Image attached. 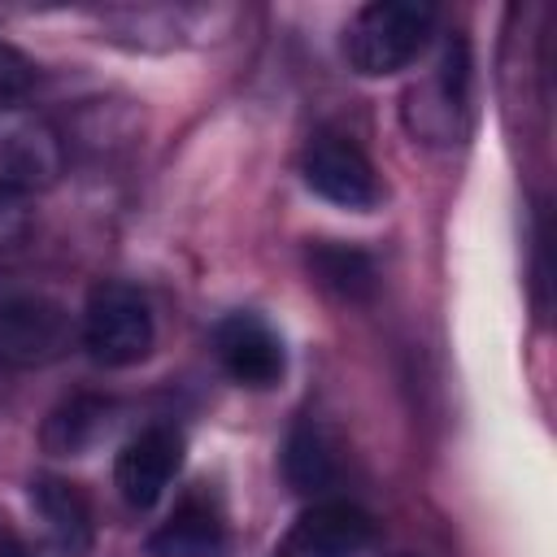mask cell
Returning <instances> with one entry per match:
<instances>
[{
  "instance_id": "1",
  "label": "cell",
  "mask_w": 557,
  "mask_h": 557,
  "mask_svg": "<svg viewBox=\"0 0 557 557\" xmlns=\"http://www.w3.org/2000/svg\"><path fill=\"white\" fill-rule=\"evenodd\" d=\"M435 30L426 0H374L344 30V57L361 78H387L422 57Z\"/></svg>"
},
{
  "instance_id": "2",
  "label": "cell",
  "mask_w": 557,
  "mask_h": 557,
  "mask_svg": "<svg viewBox=\"0 0 557 557\" xmlns=\"http://www.w3.org/2000/svg\"><path fill=\"white\" fill-rule=\"evenodd\" d=\"M157 326L148 296L131 283H100L83 309V348L100 366H135L152 352Z\"/></svg>"
},
{
  "instance_id": "3",
  "label": "cell",
  "mask_w": 557,
  "mask_h": 557,
  "mask_svg": "<svg viewBox=\"0 0 557 557\" xmlns=\"http://www.w3.org/2000/svg\"><path fill=\"white\" fill-rule=\"evenodd\" d=\"M74 339L70 309L44 292H0V366L57 361Z\"/></svg>"
},
{
  "instance_id": "4",
  "label": "cell",
  "mask_w": 557,
  "mask_h": 557,
  "mask_svg": "<svg viewBox=\"0 0 557 557\" xmlns=\"http://www.w3.org/2000/svg\"><path fill=\"white\" fill-rule=\"evenodd\" d=\"M65 165L61 135L52 122L26 104H0V187L9 191H39L52 187Z\"/></svg>"
},
{
  "instance_id": "5",
  "label": "cell",
  "mask_w": 557,
  "mask_h": 557,
  "mask_svg": "<svg viewBox=\"0 0 557 557\" xmlns=\"http://www.w3.org/2000/svg\"><path fill=\"white\" fill-rule=\"evenodd\" d=\"M300 174H305L309 191H318L322 200L352 209V213H370L383 200V183H379L370 157L348 135H335V131H318L305 144Z\"/></svg>"
},
{
  "instance_id": "6",
  "label": "cell",
  "mask_w": 557,
  "mask_h": 557,
  "mask_svg": "<svg viewBox=\"0 0 557 557\" xmlns=\"http://www.w3.org/2000/svg\"><path fill=\"white\" fill-rule=\"evenodd\" d=\"M466 104H470V61H466V44L457 39L444 48L435 74L405 96V122L418 139L448 144L461 135Z\"/></svg>"
},
{
  "instance_id": "7",
  "label": "cell",
  "mask_w": 557,
  "mask_h": 557,
  "mask_svg": "<svg viewBox=\"0 0 557 557\" xmlns=\"http://www.w3.org/2000/svg\"><path fill=\"white\" fill-rule=\"evenodd\" d=\"M178 466H183V435L165 422H152L122 444L113 461V483L131 509H152L174 483Z\"/></svg>"
},
{
  "instance_id": "8",
  "label": "cell",
  "mask_w": 557,
  "mask_h": 557,
  "mask_svg": "<svg viewBox=\"0 0 557 557\" xmlns=\"http://www.w3.org/2000/svg\"><path fill=\"white\" fill-rule=\"evenodd\" d=\"M370 540L374 522L366 509L348 500H318L287 527L274 557H361Z\"/></svg>"
},
{
  "instance_id": "9",
  "label": "cell",
  "mask_w": 557,
  "mask_h": 557,
  "mask_svg": "<svg viewBox=\"0 0 557 557\" xmlns=\"http://www.w3.org/2000/svg\"><path fill=\"white\" fill-rule=\"evenodd\" d=\"M213 352L222 361V370L239 383V387H274L287 370L283 357V339L274 335V326L257 313H226L213 326Z\"/></svg>"
},
{
  "instance_id": "10",
  "label": "cell",
  "mask_w": 557,
  "mask_h": 557,
  "mask_svg": "<svg viewBox=\"0 0 557 557\" xmlns=\"http://www.w3.org/2000/svg\"><path fill=\"white\" fill-rule=\"evenodd\" d=\"M30 505L44 522V540L52 557H83L91 548V500L83 496L78 483L39 474L30 483Z\"/></svg>"
},
{
  "instance_id": "11",
  "label": "cell",
  "mask_w": 557,
  "mask_h": 557,
  "mask_svg": "<svg viewBox=\"0 0 557 557\" xmlns=\"http://www.w3.org/2000/svg\"><path fill=\"white\" fill-rule=\"evenodd\" d=\"M222 540H226V527H222L218 505L205 496H183L174 513L148 535V553L152 557H218Z\"/></svg>"
},
{
  "instance_id": "12",
  "label": "cell",
  "mask_w": 557,
  "mask_h": 557,
  "mask_svg": "<svg viewBox=\"0 0 557 557\" xmlns=\"http://www.w3.org/2000/svg\"><path fill=\"white\" fill-rule=\"evenodd\" d=\"M309 274L318 278V287H326L331 296L357 305V300H370L374 287H379V270L374 261L361 252V248H348V244H313L309 248Z\"/></svg>"
},
{
  "instance_id": "13",
  "label": "cell",
  "mask_w": 557,
  "mask_h": 557,
  "mask_svg": "<svg viewBox=\"0 0 557 557\" xmlns=\"http://www.w3.org/2000/svg\"><path fill=\"white\" fill-rule=\"evenodd\" d=\"M283 470H287V483L305 496L313 492H326L335 483V457H331V444L313 431V426H296L292 440H287V453H283Z\"/></svg>"
},
{
  "instance_id": "14",
  "label": "cell",
  "mask_w": 557,
  "mask_h": 557,
  "mask_svg": "<svg viewBox=\"0 0 557 557\" xmlns=\"http://www.w3.org/2000/svg\"><path fill=\"white\" fill-rule=\"evenodd\" d=\"M104 405L100 400H70L65 409H57L52 413V422H48V431H44V440H48V448H57V453H78V448H87L100 431H104Z\"/></svg>"
},
{
  "instance_id": "15",
  "label": "cell",
  "mask_w": 557,
  "mask_h": 557,
  "mask_svg": "<svg viewBox=\"0 0 557 557\" xmlns=\"http://www.w3.org/2000/svg\"><path fill=\"white\" fill-rule=\"evenodd\" d=\"M30 218H35V209H30V196L0 187V252L17 248V244L26 239V231H30Z\"/></svg>"
},
{
  "instance_id": "16",
  "label": "cell",
  "mask_w": 557,
  "mask_h": 557,
  "mask_svg": "<svg viewBox=\"0 0 557 557\" xmlns=\"http://www.w3.org/2000/svg\"><path fill=\"white\" fill-rule=\"evenodd\" d=\"M26 87H30V61L9 44H0V104H13Z\"/></svg>"
},
{
  "instance_id": "17",
  "label": "cell",
  "mask_w": 557,
  "mask_h": 557,
  "mask_svg": "<svg viewBox=\"0 0 557 557\" xmlns=\"http://www.w3.org/2000/svg\"><path fill=\"white\" fill-rule=\"evenodd\" d=\"M0 557H26L22 548H13V544H0Z\"/></svg>"
}]
</instances>
